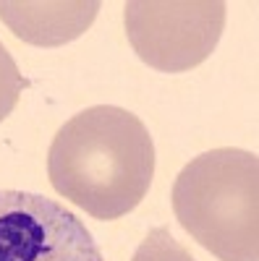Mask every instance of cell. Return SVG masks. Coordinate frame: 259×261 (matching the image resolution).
Returning <instances> with one entry per match:
<instances>
[{"label": "cell", "instance_id": "cell-4", "mask_svg": "<svg viewBox=\"0 0 259 261\" xmlns=\"http://www.w3.org/2000/svg\"><path fill=\"white\" fill-rule=\"evenodd\" d=\"M0 261H105L92 232L55 199L0 188Z\"/></svg>", "mask_w": 259, "mask_h": 261}, {"label": "cell", "instance_id": "cell-3", "mask_svg": "<svg viewBox=\"0 0 259 261\" xmlns=\"http://www.w3.org/2000/svg\"><path fill=\"white\" fill-rule=\"evenodd\" d=\"M225 13L223 0H131L123 6V24L142 63L162 73H183L215 53Z\"/></svg>", "mask_w": 259, "mask_h": 261}, {"label": "cell", "instance_id": "cell-5", "mask_svg": "<svg viewBox=\"0 0 259 261\" xmlns=\"http://www.w3.org/2000/svg\"><path fill=\"white\" fill-rule=\"evenodd\" d=\"M100 8V0H0V21L29 45L58 47L79 39L95 24Z\"/></svg>", "mask_w": 259, "mask_h": 261}, {"label": "cell", "instance_id": "cell-1", "mask_svg": "<svg viewBox=\"0 0 259 261\" xmlns=\"http://www.w3.org/2000/svg\"><path fill=\"white\" fill-rule=\"evenodd\" d=\"M58 196L95 220L134 212L155 178V144L147 125L115 105H95L60 125L48 151Z\"/></svg>", "mask_w": 259, "mask_h": 261}, {"label": "cell", "instance_id": "cell-6", "mask_svg": "<svg viewBox=\"0 0 259 261\" xmlns=\"http://www.w3.org/2000/svg\"><path fill=\"white\" fill-rule=\"evenodd\" d=\"M131 261H197L168 227H152L147 238L139 243Z\"/></svg>", "mask_w": 259, "mask_h": 261}, {"label": "cell", "instance_id": "cell-2", "mask_svg": "<svg viewBox=\"0 0 259 261\" xmlns=\"http://www.w3.org/2000/svg\"><path fill=\"white\" fill-rule=\"evenodd\" d=\"M173 214L220 261H259V157L246 149H209L173 183Z\"/></svg>", "mask_w": 259, "mask_h": 261}, {"label": "cell", "instance_id": "cell-7", "mask_svg": "<svg viewBox=\"0 0 259 261\" xmlns=\"http://www.w3.org/2000/svg\"><path fill=\"white\" fill-rule=\"evenodd\" d=\"M29 86V81L18 73V65L6 50V45L0 42V123H3L13 107L18 105V97Z\"/></svg>", "mask_w": 259, "mask_h": 261}]
</instances>
